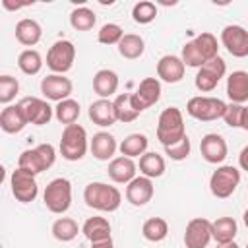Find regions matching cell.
Masks as SVG:
<instances>
[{"label":"cell","mask_w":248,"mask_h":248,"mask_svg":"<svg viewBox=\"0 0 248 248\" xmlns=\"http://www.w3.org/2000/svg\"><path fill=\"white\" fill-rule=\"evenodd\" d=\"M140 172L147 178H159L165 172V159L155 151H145L140 157Z\"/></svg>","instance_id":"29"},{"label":"cell","mask_w":248,"mask_h":248,"mask_svg":"<svg viewBox=\"0 0 248 248\" xmlns=\"http://www.w3.org/2000/svg\"><path fill=\"white\" fill-rule=\"evenodd\" d=\"M19 107L27 118V124H35V126L48 124L54 114V108L39 97H23L19 101Z\"/></svg>","instance_id":"13"},{"label":"cell","mask_w":248,"mask_h":248,"mask_svg":"<svg viewBox=\"0 0 248 248\" xmlns=\"http://www.w3.org/2000/svg\"><path fill=\"white\" fill-rule=\"evenodd\" d=\"M43 37V27L37 19L23 17L16 23V39L23 46H35Z\"/></svg>","instance_id":"24"},{"label":"cell","mask_w":248,"mask_h":248,"mask_svg":"<svg viewBox=\"0 0 248 248\" xmlns=\"http://www.w3.org/2000/svg\"><path fill=\"white\" fill-rule=\"evenodd\" d=\"M227 97L236 105L248 101V72L236 70L227 78Z\"/></svg>","instance_id":"21"},{"label":"cell","mask_w":248,"mask_h":248,"mask_svg":"<svg viewBox=\"0 0 248 248\" xmlns=\"http://www.w3.org/2000/svg\"><path fill=\"white\" fill-rule=\"evenodd\" d=\"M240 184V170L232 165H221L217 167V170H213L211 178H209V190L215 198H229L236 192Z\"/></svg>","instance_id":"7"},{"label":"cell","mask_w":248,"mask_h":248,"mask_svg":"<svg viewBox=\"0 0 248 248\" xmlns=\"http://www.w3.org/2000/svg\"><path fill=\"white\" fill-rule=\"evenodd\" d=\"M83 202L91 209H97L103 213H112L120 207L122 194L116 186H110L105 182H89L83 190Z\"/></svg>","instance_id":"1"},{"label":"cell","mask_w":248,"mask_h":248,"mask_svg":"<svg viewBox=\"0 0 248 248\" xmlns=\"http://www.w3.org/2000/svg\"><path fill=\"white\" fill-rule=\"evenodd\" d=\"M184 136H186V128H184V118L180 108L167 107L157 120V140L163 143V147H167L180 141Z\"/></svg>","instance_id":"2"},{"label":"cell","mask_w":248,"mask_h":248,"mask_svg":"<svg viewBox=\"0 0 248 248\" xmlns=\"http://www.w3.org/2000/svg\"><path fill=\"white\" fill-rule=\"evenodd\" d=\"M52 236L60 242H70L78 236L79 232V227L78 223L72 219V217H58L54 223H52Z\"/></svg>","instance_id":"34"},{"label":"cell","mask_w":248,"mask_h":248,"mask_svg":"<svg viewBox=\"0 0 248 248\" xmlns=\"http://www.w3.org/2000/svg\"><path fill=\"white\" fill-rule=\"evenodd\" d=\"M238 165H240L242 170L248 172V145L242 147V151H240V155H238Z\"/></svg>","instance_id":"44"},{"label":"cell","mask_w":248,"mask_h":248,"mask_svg":"<svg viewBox=\"0 0 248 248\" xmlns=\"http://www.w3.org/2000/svg\"><path fill=\"white\" fill-rule=\"evenodd\" d=\"M194 43H196V46L202 52V56H203L205 62H209V60H213V58L219 56V45H217V39H215L213 33H207V31L205 33H200L194 39Z\"/></svg>","instance_id":"37"},{"label":"cell","mask_w":248,"mask_h":248,"mask_svg":"<svg viewBox=\"0 0 248 248\" xmlns=\"http://www.w3.org/2000/svg\"><path fill=\"white\" fill-rule=\"evenodd\" d=\"M89 149H91V153H93L95 159H99V161H108L110 159L112 161V155L116 153L118 143H116V140H114L112 134H108V132H97L91 138Z\"/></svg>","instance_id":"23"},{"label":"cell","mask_w":248,"mask_h":248,"mask_svg":"<svg viewBox=\"0 0 248 248\" xmlns=\"http://www.w3.org/2000/svg\"><path fill=\"white\" fill-rule=\"evenodd\" d=\"M27 126V118L19 107V103L16 105H8L2 108L0 112V128L6 134H17Z\"/></svg>","instance_id":"20"},{"label":"cell","mask_w":248,"mask_h":248,"mask_svg":"<svg viewBox=\"0 0 248 248\" xmlns=\"http://www.w3.org/2000/svg\"><path fill=\"white\" fill-rule=\"evenodd\" d=\"M200 153L202 157L211 163V165H219L225 161L227 153H229V147H227V141L223 136L219 134H205L200 141Z\"/></svg>","instance_id":"16"},{"label":"cell","mask_w":248,"mask_h":248,"mask_svg":"<svg viewBox=\"0 0 248 248\" xmlns=\"http://www.w3.org/2000/svg\"><path fill=\"white\" fill-rule=\"evenodd\" d=\"M219 248H238V244L232 240V242H227V244H219Z\"/></svg>","instance_id":"47"},{"label":"cell","mask_w":248,"mask_h":248,"mask_svg":"<svg viewBox=\"0 0 248 248\" xmlns=\"http://www.w3.org/2000/svg\"><path fill=\"white\" fill-rule=\"evenodd\" d=\"M122 37H124V31L118 23H105L97 33V41L101 45H116L118 46Z\"/></svg>","instance_id":"39"},{"label":"cell","mask_w":248,"mask_h":248,"mask_svg":"<svg viewBox=\"0 0 248 248\" xmlns=\"http://www.w3.org/2000/svg\"><path fill=\"white\" fill-rule=\"evenodd\" d=\"M242 128L248 132V107H244V116H242Z\"/></svg>","instance_id":"46"},{"label":"cell","mask_w":248,"mask_h":248,"mask_svg":"<svg viewBox=\"0 0 248 248\" xmlns=\"http://www.w3.org/2000/svg\"><path fill=\"white\" fill-rule=\"evenodd\" d=\"M221 43L234 58L248 56V31L242 25H227L221 31Z\"/></svg>","instance_id":"12"},{"label":"cell","mask_w":248,"mask_h":248,"mask_svg":"<svg viewBox=\"0 0 248 248\" xmlns=\"http://www.w3.org/2000/svg\"><path fill=\"white\" fill-rule=\"evenodd\" d=\"M147 143H149V140H147L145 134H128L120 141L118 149H120V153L124 157L134 159V157H141L147 151Z\"/></svg>","instance_id":"30"},{"label":"cell","mask_w":248,"mask_h":248,"mask_svg":"<svg viewBox=\"0 0 248 248\" xmlns=\"http://www.w3.org/2000/svg\"><path fill=\"white\" fill-rule=\"evenodd\" d=\"M89 118L93 120V124L101 126V128H108L116 122V112H114V105L110 99H97L89 105Z\"/></svg>","instance_id":"22"},{"label":"cell","mask_w":248,"mask_h":248,"mask_svg":"<svg viewBox=\"0 0 248 248\" xmlns=\"http://www.w3.org/2000/svg\"><path fill=\"white\" fill-rule=\"evenodd\" d=\"M157 17V6L149 0H141L132 8V19L140 25H147Z\"/></svg>","instance_id":"38"},{"label":"cell","mask_w":248,"mask_h":248,"mask_svg":"<svg viewBox=\"0 0 248 248\" xmlns=\"http://www.w3.org/2000/svg\"><path fill=\"white\" fill-rule=\"evenodd\" d=\"M56 161V151L50 143H39L33 149H25L21 151L19 159H17V167L25 169L29 172H33L35 176L46 169H50Z\"/></svg>","instance_id":"5"},{"label":"cell","mask_w":248,"mask_h":248,"mask_svg":"<svg viewBox=\"0 0 248 248\" xmlns=\"http://www.w3.org/2000/svg\"><path fill=\"white\" fill-rule=\"evenodd\" d=\"M236 232H238V227L232 217H219V219L211 221V234L217 244L232 242Z\"/></svg>","instance_id":"27"},{"label":"cell","mask_w":248,"mask_h":248,"mask_svg":"<svg viewBox=\"0 0 248 248\" xmlns=\"http://www.w3.org/2000/svg\"><path fill=\"white\" fill-rule=\"evenodd\" d=\"M118 89V74L114 70L103 68L93 76V91L101 97V99H108L110 95H114Z\"/></svg>","instance_id":"25"},{"label":"cell","mask_w":248,"mask_h":248,"mask_svg":"<svg viewBox=\"0 0 248 248\" xmlns=\"http://www.w3.org/2000/svg\"><path fill=\"white\" fill-rule=\"evenodd\" d=\"M211 234V221L205 217H194L188 221L184 231V246L186 248H207Z\"/></svg>","instance_id":"11"},{"label":"cell","mask_w":248,"mask_h":248,"mask_svg":"<svg viewBox=\"0 0 248 248\" xmlns=\"http://www.w3.org/2000/svg\"><path fill=\"white\" fill-rule=\"evenodd\" d=\"M190 149H192V143H190L188 136H184L180 141H176L172 145H167L165 147V155H169L172 161H184L190 155Z\"/></svg>","instance_id":"42"},{"label":"cell","mask_w":248,"mask_h":248,"mask_svg":"<svg viewBox=\"0 0 248 248\" xmlns=\"http://www.w3.org/2000/svg\"><path fill=\"white\" fill-rule=\"evenodd\" d=\"M134 105L140 112H143L145 108L153 107L159 99H161V81L157 78H145L140 81L138 89L132 93Z\"/></svg>","instance_id":"15"},{"label":"cell","mask_w":248,"mask_h":248,"mask_svg":"<svg viewBox=\"0 0 248 248\" xmlns=\"http://www.w3.org/2000/svg\"><path fill=\"white\" fill-rule=\"evenodd\" d=\"M87 151V132L79 124L64 126L60 138V155L66 161H79Z\"/></svg>","instance_id":"4"},{"label":"cell","mask_w":248,"mask_h":248,"mask_svg":"<svg viewBox=\"0 0 248 248\" xmlns=\"http://www.w3.org/2000/svg\"><path fill=\"white\" fill-rule=\"evenodd\" d=\"M43 202H45V205L50 213H56V215L66 213L72 205V184H70V180L62 178V176L52 178L45 188Z\"/></svg>","instance_id":"3"},{"label":"cell","mask_w":248,"mask_h":248,"mask_svg":"<svg viewBox=\"0 0 248 248\" xmlns=\"http://www.w3.org/2000/svg\"><path fill=\"white\" fill-rule=\"evenodd\" d=\"M136 169H138V165L134 163V159L120 155V157H114L108 163V170L107 172H108V176H110L112 182H116V184H128V182H132L136 178Z\"/></svg>","instance_id":"19"},{"label":"cell","mask_w":248,"mask_h":248,"mask_svg":"<svg viewBox=\"0 0 248 248\" xmlns=\"http://www.w3.org/2000/svg\"><path fill=\"white\" fill-rule=\"evenodd\" d=\"M17 68L27 76H35L43 68V58L35 48H25L17 56Z\"/></svg>","instance_id":"35"},{"label":"cell","mask_w":248,"mask_h":248,"mask_svg":"<svg viewBox=\"0 0 248 248\" xmlns=\"http://www.w3.org/2000/svg\"><path fill=\"white\" fill-rule=\"evenodd\" d=\"M184 72H186V66H184V62H182L180 56L165 54L157 62V78L163 79V81H167V83H178V81H182Z\"/></svg>","instance_id":"18"},{"label":"cell","mask_w":248,"mask_h":248,"mask_svg":"<svg viewBox=\"0 0 248 248\" xmlns=\"http://www.w3.org/2000/svg\"><path fill=\"white\" fill-rule=\"evenodd\" d=\"M242 116H244V107L236 103H229L227 110L223 114V120L231 128H242Z\"/></svg>","instance_id":"43"},{"label":"cell","mask_w":248,"mask_h":248,"mask_svg":"<svg viewBox=\"0 0 248 248\" xmlns=\"http://www.w3.org/2000/svg\"><path fill=\"white\" fill-rule=\"evenodd\" d=\"M95 21H97V17H95L93 10H89V8H85V6L76 8V10H72V14H70V25H72L76 31H89V29H93Z\"/></svg>","instance_id":"36"},{"label":"cell","mask_w":248,"mask_h":248,"mask_svg":"<svg viewBox=\"0 0 248 248\" xmlns=\"http://www.w3.org/2000/svg\"><path fill=\"white\" fill-rule=\"evenodd\" d=\"M114 105V112H116V120L118 122H134L141 112L136 108L134 105V99H132V93H120L114 97L112 101Z\"/></svg>","instance_id":"28"},{"label":"cell","mask_w":248,"mask_h":248,"mask_svg":"<svg viewBox=\"0 0 248 248\" xmlns=\"http://www.w3.org/2000/svg\"><path fill=\"white\" fill-rule=\"evenodd\" d=\"M141 234L149 242H161L169 234V223L163 217H149L141 227Z\"/></svg>","instance_id":"32"},{"label":"cell","mask_w":248,"mask_h":248,"mask_svg":"<svg viewBox=\"0 0 248 248\" xmlns=\"http://www.w3.org/2000/svg\"><path fill=\"white\" fill-rule=\"evenodd\" d=\"M91 248H114V244H112V238H108L103 242H91Z\"/></svg>","instance_id":"45"},{"label":"cell","mask_w":248,"mask_h":248,"mask_svg":"<svg viewBox=\"0 0 248 248\" xmlns=\"http://www.w3.org/2000/svg\"><path fill=\"white\" fill-rule=\"evenodd\" d=\"M155 194V188H153V180L147 178V176H136L132 182L126 184V200L136 205V207H141L145 203L151 202Z\"/></svg>","instance_id":"17"},{"label":"cell","mask_w":248,"mask_h":248,"mask_svg":"<svg viewBox=\"0 0 248 248\" xmlns=\"http://www.w3.org/2000/svg\"><path fill=\"white\" fill-rule=\"evenodd\" d=\"M225 74H227V64H225V60H223L221 56H217V58L205 62V64L198 70V74H196V78H194V83H196L198 91L209 93V91H213V89L217 87V83L221 81V78H223Z\"/></svg>","instance_id":"9"},{"label":"cell","mask_w":248,"mask_h":248,"mask_svg":"<svg viewBox=\"0 0 248 248\" xmlns=\"http://www.w3.org/2000/svg\"><path fill=\"white\" fill-rule=\"evenodd\" d=\"M79 112H81L79 103L74 101V99H64V101L56 103V107H54V116H56V120H58L60 124H66V126L76 124V120L79 118Z\"/></svg>","instance_id":"33"},{"label":"cell","mask_w":248,"mask_h":248,"mask_svg":"<svg viewBox=\"0 0 248 248\" xmlns=\"http://www.w3.org/2000/svg\"><path fill=\"white\" fill-rule=\"evenodd\" d=\"M74 60H76V46L68 39H60V41L52 43L46 52V66L54 74L64 76L66 72H70L74 66Z\"/></svg>","instance_id":"8"},{"label":"cell","mask_w":248,"mask_h":248,"mask_svg":"<svg viewBox=\"0 0 248 248\" xmlns=\"http://www.w3.org/2000/svg\"><path fill=\"white\" fill-rule=\"evenodd\" d=\"M19 91V81L8 74L0 76V103H4L8 107V103L17 95Z\"/></svg>","instance_id":"41"},{"label":"cell","mask_w":248,"mask_h":248,"mask_svg":"<svg viewBox=\"0 0 248 248\" xmlns=\"http://www.w3.org/2000/svg\"><path fill=\"white\" fill-rule=\"evenodd\" d=\"M246 248H248V244H246Z\"/></svg>","instance_id":"49"},{"label":"cell","mask_w":248,"mask_h":248,"mask_svg":"<svg viewBox=\"0 0 248 248\" xmlns=\"http://www.w3.org/2000/svg\"><path fill=\"white\" fill-rule=\"evenodd\" d=\"M242 219H244V225H246V227H248V209H246V211H244V215H242Z\"/></svg>","instance_id":"48"},{"label":"cell","mask_w":248,"mask_h":248,"mask_svg":"<svg viewBox=\"0 0 248 248\" xmlns=\"http://www.w3.org/2000/svg\"><path fill=\"white\" fill-rule=\"evenodd\" d=\"M10 186H12V194L17 202L21 203H29L37 198L39 194V186L35 180V174L25 170V169H16L10 176Z\"/></svg>","instance_id":"10"},{"label":"cell","mask_w":248,"mask_h":248,"mask_svg":"<svg viewBox=\"0 0 248 248\" xmlns=\"http://www.w3.org/2000/svg\"><path fill=\"white\" fill-rule=\"evenodd\" d=\"M182 62H184V66H190V68H202L203 64H205V60H203V56H202V52L198 50V46H196V43H194V39L192 41H188L184 46H182Z\"/></svg>","instance_id":"40"},{"label":"cell","mask_w":248,"mask_h":248,"mask_svg":"<svg viewBox=\"0 0 248 248\" xmlns=\"http://www.w3.org/2000/svg\"><path fill=\"white\" fill-rule=\"evenodd\" d=\"M227 110V103L217 99V97H192L186 105V112L202 122H211V120H219L223 118Z\"/></svg>","instance_id":"6"},{"label":"cell","mask_w":248,"mask_h":248,"mask_svg":"<svg viewBox=\"0 0 248 248\" xmlns=\"http://www.w3.org/2000/svg\"><path fill=\"white\" fill-rule=\"evenodd\" d=\"M72 79L62 76V74H50L46 78L41 79V93L48 99V101H64V99H70L72 95Z\"/></svg>","instance_id":"14"},{"label":"cell","mask_w":248,"mask_h":248,"mask_svg":"<svg viewBox=\"0 0 248 248\" xmlns=\"http://www.w3.org/2000/svg\"><path fill=\"white\" fill-rule=\"evenodd\" d=\"M81 232L89 242H103V240L110 238V223L105 217L95 215V217L85 219V223L81 227Z\"/></svg>","instance_id":"26"},{"label":"cell","mask_w":248,"mask_h":248,"mask_svg":"<svg viewBox=\"0 0 248 248\" xmlns=\"http://www.w3.org/2000/svg\"><path fill=\"white\" fill-rule=\"evenodd\" d=\"M143 50H145V43H143V39H141L140 35H136V33H126V35L122 37V41L118 43V52H120V56L128 58V60L140 58V56L143 54Z\"/></svg>","instance_id":"31"}]
</instances>
